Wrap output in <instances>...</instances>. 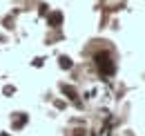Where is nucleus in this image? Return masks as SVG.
Returning a JSON list of instances; mask_svg holds the SVG:
<instances>
[{"instance_id": "nucleus-4", "label": "nucleus", "mask_w": 145, "mask_h": 136, "mask_svg": "<svg viewBox=\"0 0 145 136\" xmlns=\"http://www.w3.org/2000/svg\"><path fill=\"white\" fill-rule=\"evenodd\" d=\"M58 65H60L63 69H72L74 67V63H72L69 56H60V58H58Z\"/></svg>"}, {"instance_id": "nucleus-1", "label": "nucleus", "mask_w": 145, "mask_h": 136, "mask_svg": "<svg viewBox=\"0 0 145 136\" xmlns=\"http://www.w3.org/2000/svg\"><path fill=\"white\" fill-rule=\"evenodd\" d=\"M94 63H96V67H98V71L103 76H112L114 74V60H112V56H109L107 51L94 54Z\"/></svg>"}, {"instance_id": "nucleus-5", "label": "nucleus", "mask_w": 145, "mask_h": 136, "mask_svg": "<svg viewBox=\"0 0 145 136\" xmlns=\"http://www.w3.org/2000/svg\"><path fill=\"white\" fill-rule=\"evenodd\" d=\"M25 123H27V116H25V114H18V116L14 118V129H20Z\"/></svg>"}, {"instance_id": "nucleus-6", "label": "nucleus", "mask_w": 145, "mask_h": 136, "mask_svg": "<svg viewBox=\"0 0 145 136\" xmlns=\"http://www.w3.org/2000/svg\"><path fill=\"white\" fill-rule=\"evenodd\" d=\"M0 136H9V134H0Z\"/></svg>"}, {"instance_id": "nucleus-2", "label": "nucleus", "mask_w": 145, "mask_h": 136, "mask_svg": "<svg viewBox=\"0 0 145 136\" xmlns=\"http://www.w3.org/2000/svg\"><path fill=\"white\" fill-rule=\"evenodd\" d=\"M47 22H49V27H60L63 25V14L60 11H52L47 16Z\"/></svg>"}, {"instance_id": "nucleus-3", "label": "nucleus", "mask_w": 145, "mask_h": 136, "mask_svg": "<svg viewBox=\"0 0 145 136\" xmlns=\"http://www.w3.org/2000/svg\"><path fill=\"white\" fill-rule=\"evenodd\" d=\"M60 89H63V94H65L67 98H72V101L78 98V94H76V89H74L72 85H60Z\"/></svg>"}]
</instances>
